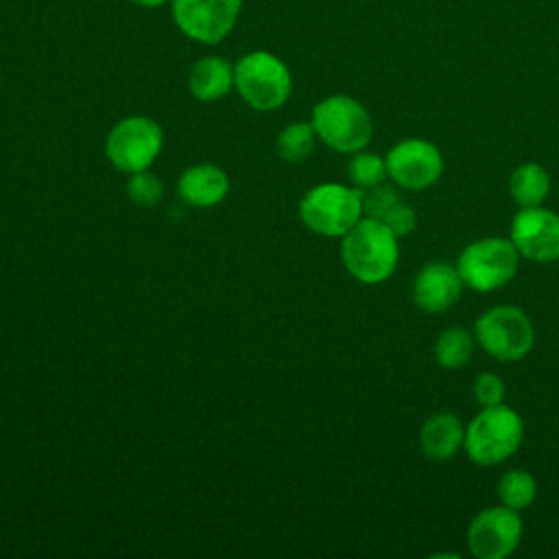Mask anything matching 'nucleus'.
<instances>
[{"label": "nucleus", "mask_w": 559, "mask_h": 559, "mask_svg": "<svg viewBox=\"0 0 559 559\" xmlns=\"http://www.w3.org/2000/svg\"><path fill=\"white\" fill-rule=\"evenodd\" d=\"M301 223L319 236H345L362 218V190L343 183H321L299 203Z\"/></svg>", "instance_id": "39448f33"}, {"label": "nucleus", "mask_w": 559, "mask_h": 559, "mask_svg": "<svg viewBox=\"0 0 559 559\" xmlns=\"http://www.w3.org/2000/svg\"><path fill=\"white\" fill-rule=\"evenodd\" d=\"M188 87L197 100H218L234 87V66L218 55L201 57L190 70Z\"/></svg>", "instance_id": "dca6fc26"}, {"label": "nucleus", "mask_w": 559, "mask_h": 559, "mask_svg": "<svg viewBox=\"0 0 559 559\" xmlns=\"http://www.w3.org/2000/svg\"><path fill=\"white\" fill-rule=\"evenodd\" d=\"M524 421L504 406H483V411L465 428L463 448L467 456L478 465H498L522 445Z\"/></svg>", "instance_id": "f03ea898"}, {"label": "nucleus", "mask_w": 559, "mask_h": 559, "mask_svg": "<svg viewBox=\"0 0 559 559\" xmlns=\"http://www.w3.org/2000/svg\"><path fill=\"white\" fill-rule=\"evenodd\" d=\"M234 85L249 107L258 111H273L288 100L293 92V76L280 57L266 50H253L236 61Z\"/></svg>", "instance_id": "7ed1b4c3"}, {"label": "nucleus", "mask_w": 559, "mask_h": 559, "mask_svg": "<svg viewBox=\"0 0 559 559\" xmlns=\"http://www.w3.org/2000/svg\"><path fill=\"white\" fill-rule=\"evenodd\" d=\"M518 260L520 253L511 238L489 236L469 242L461 251L456 271L463 280V286L476 293H491L515 277Z\"/></svg>", "instance_id": "423d86ee"}, {"label": "nucleus", "mask_w": 559, "mask_h": 559, "mask_svg": "<svg viewBox=\"0 0 559 559\" xmlns=\"http://www.w3.org/2000/svg\"><path fill=\"white\" fill-rule=\"evenodd\" d=\"M522 539L520 511L504 504L483 509L467 526V548L476 559H504Z\"/></svg>", "instance_id": "9d476101"}, {"label": "nucleus", "mask_w": 559, "mask_h": 559, "mask_svg": "<svg viewBox=\"0 0 559 559\" xmlns=\"http://www.w3.org/2000/svg\"><path fill=\"white\" fill-rule=\"evenodd\" d=\"M550 192V177L537 162L520 164L509 177V194L520 207L542 205Z\"/></svg>", "instance_id": "f3484780"}, {"label": "nucleus", "mask_w": 559, "mask_h": 559, "mask_svg": "<svg viewBox=\"0 0 559 559\" xmlns=\"http://www.w3.org/2000/svg\"><path fill=\"white\" fill-rule=\"evenodd\" d=\"M397 236L378 218H360L341 242V260L360 284H382L397 266Z\"/></svg>", "instance_id": "f257e3e1"}, {"label": "nucleus", "mask_w": 559, "mask_h": 559, "mask_svg": "<svg viewBox=\"0 0 559 559\" xmlns=\"http://www.w3.org/2000/svg\"><path fill=\"white\" fill-rule=\"evenodd\" d=\"M386 175L404 190L430 188L443 173L441 151L421 138H406L391 146L384 157Z\"/></svg>", "instance_id": "9b49d317"}, {"label": "nucleus", "mask_w": 559, "mask_h": 559, "mask_svg": "<svg viewBox=\"0 0 559 559\" xmlns=\"http://www.w3.org/2000/svg\"><path fill=\"white\" fill-rule=\"evenodd\" d=\"M472 391L480 406H496V404H502V400H504L502 378L496 373H489V371L476 376Z\"/></svg>", "instance_id": "b1692460"}, {"label": "nucleus", "mask_w": 559, "mask_h": 559, "mask_svg": "<svg viewBox=\"0 0 559 559\" xmlns=\"http://www.w3.org/2000/svg\"><path fill=\"white\" fill-rule=\"evenodd\" d=\"M312 127L319 140L338 153L362 151L373 133L365 105L352 96L334 94L312 107Z\"/></svg>", "instance_id": "20e7f679"}, {"label": "nucleus", "mask_w": 559, "mask_h": 559, "mask_svg": "<svg viewBox=\"0 0 559 559\" xmlns=\"http://www.w3.org/2000/svg\"><path fill=\"white\" fill-rule=\"evenodd\" d=\"M465 430L461 419L452 413L430 415L419 432V445L430 461H448L463 445Z\"/></svg>", "instance_id": "2eb2a0df"}, {"label": "nucleus", "mask_w": 559, "mask_h": 559, "mask_svg": "<svg viewBox=\"0 0 559 559\" xmlns=\"http://www.w3.org/2000/svg\"><path fill=\"white\" fill-rule=\"evenodd\" d=\"M400 201V194L389 183H376L371 188L362 190V214L371 218H382L395 203Z\"/></svg>", "instance_id": "5701e85b"}, {"label": "nucleus", "mask_w": 559, "mask_h": 559, "mask_svg": "<svg viewBox=\"0 0 559 559\" xmlns=\"http://www.w3.org/2000/svg\"><path fill=\"white\" fill-rule=\"evenodd\" d=\"M314 127L312 122H293L277 135V153L286 162H304L314 151Z\"/></svg>", "instance_id": "aec40b11"}, {"label": "nucleus", "mask_w": 559, "mask_h": 559, "mask_svg": "<svg viewBox=\"0 0 559 559\" xmlns=\"http://www.w3.org/2000/svg\"><path fill=\"white\" fill-rule=\"evenodd\" d=\"M511 242L531 262L559 260V216L542 205L520 207L511 221Z\"/></svg>", "instance_id": "f8f14e48"}, {"label": "nucleus", "mask_w": 559, "mask_h": 559, "mask_svg": "<svg viewBox=\"0 0 559 559\" xmlns=\"http://www.w3.org/2000/svg\"><path fill=\"white\" fill-rule=\"evenodd\" d=\"M131 2L144 7V9H157V7H164V4L170 2V0H131Z\"/></svg>", "instance_id": "a878e982"}, {"label": "nucleus", "mask_w": 559, "mask_h": 559, "mask_svg": "<svg viewBox=\"0 0 559 559\" xmlns=\"http://www.w3.org/2000/svg\"><path fill=\"white\" fill-rule=\"evenodd\" d=\"M474 334L467 328L454 325L439 334L435 341V358L443 369H461L474 352Z\"/></svg>", "instance_id": "a211bd4d"}, {"label": "nucleus", "mask_w": 559, "mask_h": 559, "mask_svg": "<svg viewBox=\"0 0 559 559\" xmlns=\"http://www.w3.org/2000/svg\"><path fill=\"white\" fill-rule=\"evenodd\" d=\"M229 179L214 164H197L179 177L177 192L192 207H212L227 197Z\"/></svg>", "instance_id": "4468645a"}, {"label": "nucleus", "mask_w": 559, "mask_h": 559, "mask_svg": "<svg viewBox=\"0 0 559 559\" xmlns=\"http://www.w3.org/2000/svg\"><path fill=\"white\" fill-rule=\"evenodd\" d=\"M242 0H170L175 26L192 41L218 44L236 26Z\"/></svg>", "instance_id": "1a4fd4ad"}, {"label": "nucleus", "mask_w": 559, "mask_h": 559, "mask_svg": "<svg viewBox=\"0 0 559 559\" xmlns=\"http://www.w3.org/2000/svg\"><path fill=\"white\" fill-rule=\"evenodd\" d=\"M127 194L133 203L144 205V207H153L162 201L164 186H162L159 177H155L153 173L140 170V173H133L131 179L127 181Z\"/></svg>", "instance_id": "4be33fe9"}, {"label": "nucleus", "mask_w": 559, "mask_h": 559, "mask_svg": "<svg viewBox=\"0 0 559 559\" xmlns=\"http://www.w3.org/2000/svg\"><path fill=\"white\" fill-rule=\"evenodd\" d=\"M463 280L456 264L450 262H428L413 280L411 297L424 312L437 314L454 306L461 297Z\"/></svg>", "instance_id": "ddd939ff"}, {"label": "nucleus", "mask_w": 559, "mask_h": 559, "mask_svg": "<svg viewBox=\"0 0 559 559\" xmlns=\"http://www.w3.org/2000/svg\"><path fill=\"white\" fill-rule=\"evenodd\" d=\"M347 175L356 188L365 190L376 183H382L386 177V162L378 153L356 151L347 164Z\"/></svg>", "instance_id": "412c9836"}, {"label": "nucleus", "mask_w": 559, "mask_h": 559, "mask_svg": "<svg viewBox=\"0 0 559 559\" xmlns=\"http://www.w3.org/2000/svg\"><path fill=\"white\" fill-rule=\"evenodd\" d=\"M164 144L162 127L148 116H131L120 120L107 135L105 153L122 173L148 170Z\"/></svg>", "instance_id": "6e6552de"}, {"label": "nucleus", "mask_w": 559, "mask_h": 559, "mask_svg": "<svg viewBox=\"0 0 559 559\" xmlns=\"http://www.w3.org/2000/svg\"><path fill=\"white\" fill-rule=\"evenodd\" d=\"M378 221H382L397 238L408 236L415 229V225H417V216H415L413 207L408 203H404L402 199Z\"/></svg>", "instance_id": "393cba45"}, {"label": "nucleus", "mask_w": 559, "mask_h": 559, "mask_svg": "<svg viewBox=\"0 0 559 559\" xmlns=\"http://www.w3.org/2000/svg\"><path fill=\"white\" fill-rule=\"evenodd\" d=\"M537 496V480L524 469H509L498 480V498L504 507L522 511L531 507Z\"/></svg>", "instance_id": "6ab92c4d"}, {"label": "nucleus", "mask_w": 559, "mask_h": 559, "mask_svg": "<svg viewBox=\"0 0 559 559\" xmlns=\"http://www.w3.org/2000/svg\"><path fill=\"white\" fill-rule=\"evenodd\" d=\"M474 336L478 345L496 360L515 362L531 352L535 330L522 308L493 306L478 317L474 325Z\"/></svg>", "instance_id": "0eeeda50"}]
</instances>
